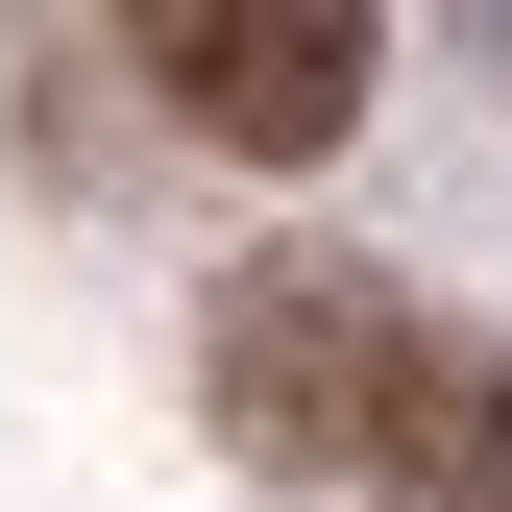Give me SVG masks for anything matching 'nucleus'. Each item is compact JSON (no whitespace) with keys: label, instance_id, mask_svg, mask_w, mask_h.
I'll use <instances>...</instances> for the list:
<instances>
[{"label":"nucleus","instance_id":"nucleus-1","mask_svg":"<svg viewBox=\"0 0 512 512\" xmlns=\"http://www.w3.org/2000/svg\"><path fill=\"white\" fill-rule=\"evenodd\" d=\"M415 342H439V317H415L391 269H317V244L220 269V317H196V366H220V439H244V464H342V488H366V439H391Z\"/></svg>","mask_w":512,"mask_h":512},{"label":"nucleus","instance_id":"nucleus-3","mask_svg":"<svg viewBox=\"0 0 512 512\" xmlns=\"http://www.w3.org/2000/svg\"><path fill=\"white\" fill-rule=\"evenodd\" d=\"M366 512H512V366L439 317L415 342V391H391V439H366Z\"/></svg>","mask_w":512,"mask_h":512},{"label":"nucleus","instance_id":"nucleus-2","mask_svg":"<svg viewBox=\"0 0 512 512\" xmlns=\"http://www.w3.org/2000/svg\"><path fill=\"white\" fill-rule=\"evenodd\" d=\"M122 74L244 171H317L366 122V0H122Z\"/></svg>","mask_w":512,"mask_h":512}]
</instances>
